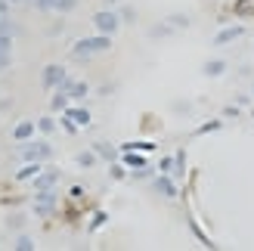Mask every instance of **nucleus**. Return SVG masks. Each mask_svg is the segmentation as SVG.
<instances>
[{
    "label": "nucleus",
    "mask_w": 254,
    "mask_h": 251,
    "mask_svg": "<svg viewBox=\"0 0 254 251\" xmlns=\"http://www.w3.org/2000/svg\"><path fill=\"white\" fill-rule=\"evenodd\" d=\"M6 3H22V0H6Z\"/></svg>",
    "instance_id": "30"
},
{
    "label": "nucleus",
    "mask_w": 254,
    "mask_h": 251,
    "mask_svg": "<svg viewBox=\"0 0 254 251\" xmlns=\"http://www.w3.org/2000/svg\"><path fill=\"white\" fill-rule=\"evenodd\" d=\"M56 183H59V171H56V168H44V171H41V174L34 177V186H37V192H41V189H53Z\"/></svg>",
    "instance_id": "7"
},
{
    "label": "nucleus",
    "mask_w": 254,
    "mask_h": 251,
    "mask_svg": "<svg viewBox=\"0 0 254 251\" xmlns=\"http://www.w3.org/2000/svg\"><path fill=\"white\" fill-rule=\"evenodd\" d=\"M37 127H41L44 133H53L56 130V121L53 118H41V121H37Z\"/></svg>",
    "instance_id": "22"
},
{
    "label": "nucleus",
    "mask_w": 254,
    "mask_h": 251,
    "mask_svg": "<svg viewBox=\"0 0 254 251\" xmlns=\"http://www.w3.org/2000/svg\"><path fill=\"white\" fill-rule=\"evenodd\" d=\"M41 171H44V161H25V168H22V171H16V180H19V183L34 180Z\"/></svg>",
    "instance_id": "9"
},
{
    "label": "nucleus",
    "mask_w": 254,
    "mask_h": 251,
    "mask_svg": "<svg viewBox=\"0 0 254 251\" xmlns=\"http://www.w3.org/2000/svg\"><path fill=\"white\" fill-rule=\"evenodd\" d=\"M62 127H65V133H78V124H74L65 112H62Z\"/></svg>",
    "instance_id": "25"
},
{
    "label": "nucleus",
    "mask_w": 254,
    "mask_h": 251,
    "mask_svg": "<svg viewBox=\"0 0 254 251\" xmlns=\"http://www.w3.org/2000/svg\"><path fill=\"white\" fill-rule=\"evenodd\" d=\"M251 99H254V87H251Z\"/></svg>",
    "instance_id": "32"
},
{
    "label": "nucleus",
    "mask_w": 254,
    "mask_h": 251,
    "mask_svg": "<svg viewBox=\"0 0 254 251\" xmlns=\"http://www.w3.org/2000/svg\"><path fill=\"white\" fill-rule=\"evenodd\" d=\"M152 189H155L158 195H164V198H177V195H180L177 183L171 180V174H161V177H155V180H152Z\"/></svg>",
    "instance_id": "5"
},
{
    "label": "nucleus",
    "mask_w": 254,
    "mask_h": 251,
    "mask_svg": "<svg viewBox=\"0 0 254 251\" xmlns=\"http://www.w3.org/2000/svg\"><path fill=\"white\" fill-rule=\"evenodd\" d=\"M68 195H71V198H84V189H81V186H71Z\"/></svg>",
    "instance_id": "28"
},
{
    "label": "nucleus",
    "mask_w": 254,
    "mask_h": 251,
    "mask_svg": "<svg viewBox=\"0 0 254 251\" xmlns=\"http://www.w3.org/2000/svg\"><path fill=\"white\" fill-rule=\"evenodd\" d=\"M103 223H106V214H103V211H96V214H93V223H90V230H99Z\"/></svg>",
    "instance_id": "27"
},
{
    "label": "nucleus",
    "mask_w": 254,
    "mask_h": 251,
    "mask_svg": "<svg viewBox=\"0 0 254 251\" xmlns=\"http://www.w3.org/2000/svg\"><path fill=\"white\" fill-rule=\"evenodd\" d=\"M220 127H223V121H211V124H201V127H198L195 133L201 136V133H211V130H220Z\"/></svg>",
    "instance_id": "23"
},
{
    "label": "nucleus",
    "mask_w": 254,
    "mask_h": 251,
    "mask_svg": "<svg viewBox=\"0 0 254 251\" xmlns=\"http://www.w3.org/2000/svg\"><path fill=\"white\" fill-rule=\"evenodd\" d=\"M112 50V34H93V37H81V41H74L71 47V56L74 59H87V56H96V53H106Z\"/></svg>",
    "instance_id": "1"
},
{
    "label": "nucleus",
    "mask_w": 254,
    "mask_h": 251,
    "mask_svg": "<svg viewBox=\"0 0 254 251\" xmlns=\"http://www.w3.org/2000/svg\"><path fill=\"white\" fill-rule=\"evenodd\" d=\"M106 3H118V0H106Z\"/></svg>",
    "instance_id": "31"
},
{
    "label": "nucleus",
    "mask_w": 254,
    "mask_h": 251,
    "mask_svg": "<svg viewBox=\"0 0 254 251\" xmlns=\"http://www.w3.org/2000/svg\"><path fill=\"white\" fill-rule=\"evenodd\" d=\"M127 165H118V161H112V165H109V177L112 180H124L127 177V171H124Z\"/></svg>",
    "instance_id": "18"
},
{
    "label": "nucleus",
    "mask_w": 254,
    "mask_h": 251,
    "mask_svg": "<svg viewBox=\"0 0 254 251\" xmlns=\"http://www.w3.org/2000/svg\"><path fill=\"white\" fill-rule=\"evenodd\" d=\"M65 78H68V71L62 68V65H47L44 68V87H47V90H56Z\"/></svg>",
    "instance_id": "6"
},
{
    "label": "nucleus",
    "mask_w": 254,
    "mask_h": 251,
    "mask_svg": "<svg viewBox=\"0 0 254 251\" xmlns=\"http://www.w3.org/2000/svg\"><path fill=\"white\" fill-rule=\"evenodd\" d=\"M223 71H226V62L223 59H208L205 62V74H208V78H220Z\"/></svg>",
    "instance_id": "13"
},
{
    "label": "nucleus",
    "mask_w": 254,
    "mask_h": 251,
    "mask_svg": "<svg viewBox=\"0 0 254 251\" xmlns=\"http://www.w3.org/2000/svg\"><path fill=\"white\" fill-rule=\"evenodd\" d=\"M16 248H19V251H31V248H34V242L28 239V236H19V239H16Z\"/></svg>",
    "instance_id": "26"
},
{
    "label": "nucleus",
    "mask_w": 254,
    "mask_h": 251,
    "mask_svg": "<svg viewBox=\"0 0 254 251\" xmlns=\"http://www.w3.org/2000/svg\"><path fill=\"white\" fill-rule=\"evenodd\" d=\"M161 174H177V158H161Z\"/></svg>",
    "instance_id": "21"
},
{
    "label": "nucleus",
    "mask_w": 254,
    "mask_h": 251,
    "mask_svg": "<svg viewBox=\"0 0 254 251\" xmlns=\"http://www.w3.org/2000/svg\"><path fill=\"white\" fill-rule=\"evenodd\" d=\"M127 149H139V152H152V149H155V143H149V140H130V143H121V152H127Z\"/></svg>",
    "instance_id": "15"
},
{
    "label": "nucleus",
    "mask_w": 254,
    "mask_h": 251,
    "mask_svg": "<svg viewBox=\"0 0 254 251\" xmlns=\"http://www.w3.org/2000/svg\"><path fill=\"white\" fill-rule=\"evenodd\" d=\"M96 155L106 158V161H115V149H112L109 143H96Z\"/></svg>",
    "instance_id": "17"
},
{
    "label": "nucleus",
    "mask_w": 254,
    "mask_h": 251,
    "mask_svg": "<svg viewBox=\"0 0 254 251\" xmlns=\"http://www.w3.org/2000/svg\"><path fill=\"white\" fill-rule=\"evenodd\" d=\"M68 99H71V96H68L65 90H56V96L50 99V109H53V112H65V109H68Z\"/></svg>",
    "instance_id": "14"
},
{
    "label": "nucleus",
    "mask_w": 254,
    "mask_h": 251,
    "mask_svg": "<svg viewBox=\"0 0 254 251\" xmlns=\"http://www.w3.org/2000/svg\"><path fill=\"white\" fill-rule=\"evenodd\" d=\"M34 127H37L34 121H19L16 127H12V136H16V140H28V136L34 133Z\"/></svg>",
    "instance_id": "12"
},
{
    "label": "nucleus",
    "mask_w": 254,
    "mask_h": 251,
    "mask_svg": "<svg viewBox=\"0 0 254 251\" xmlns=\"http://www.w3.org/2000/svg\"><path fill=\"white\" fill-rule=\"evenodd\" d=\"M53 155V146L50 143H28L22 146V161H47Z\"/></svg>",
    "instance_id": "4"
},
{
    "label": "nucleus",
    "mask_w": 254,
    "mask_h": 251,
    "mask_svg": "<svg viewBox=\"0 0 254 251\" xmlns=\"http://www.w3.org/2000/svg\"><path fill=\"white\" fill-rule=\"evenodd\" d=\"M124 165L130 168V171H143L146 168V158L139 155V149H127V152H124Z\"/></svg>",
    "instance_id": "11"
},
{
    "label": "nucleus",
    "mask_w": 254,
    "mask_h": 251,
    "mask_svg": "<svg viewBox=\"0 0 254 251\" xmlns=\"http://www.w3.org/2000/svg\"><path fill=\"white\" fill-rule=\"evenodd\" d=\"M12 31H16V22L9 16H0V34H12Z\"/></svg>",
    "instance_id": "19"
},
{
    "label": "nucleus",
    "mask_w": 254,
    "mask_h": 251,
    "mask_svg": "<svg viewBox=\"0 0 254 251\" xmlns=\"http://www.w3.org/2000/svg\"><path fill=\"white\" fill-rule=\"evenodd\" d=\"M0 16H9V3H6V0H0Z\"/></svg>",
    "instance_id": "29"
},
{
    "label": "nucleus",
    "mask_w": 254,
    "mask_h": 251,
    "mask_svg": "<svg viewBox=\"0 0 254 251\" xmlns=\"http://www.w3.org/2000/svg\"><path fill=\"white\" fill-rule=\"evenodd\" d=\"M93 25H96L99 34H115L118 25H121V16H118L115 9H99L96 16H93Z\"/></svg>",
    "instance_id": "2"
},
{
    "label": "nucleus",
    "mask_w": 254,
    "mask_h": 251,
    "mask_svg": "<svg viewBox=\"0 0 254 251\" xmlns=\"http://www.w3.org/2000/svg\"><path fill=\"white\" fill-rule=\"evenodd\" d=\"M74 6H78V0H56V9L59 12H71Z\"/></svg>",
    "instance_id": "24"
},
{
    "label": "nucleus",
    "mask_w": 254,
    "mask_h": 251,
    "mask_svg": "<svg viewBox=\"0 0 254 251\" xmlns=\"http://www.w3.org/2000/svg\"><path fill=\"white\" fill-rule=\"evenodd\" d=\"M56 202H59V195L53 189H41L34 198V214H41V217H50L56 211Z\"/></svg>",
    "instance_id": "3"
},
{
    "label": "nucleus",
    "mask_w": 254,
    "mask_h": 251,
    "mask_svg": "<svg viewBox=\"0 0 254 251\" xmlns=\"http://www.w3.org/2000/svg\"><path fill=\"white\" fill-rule=\"evenodd\" d=\"M242 34H245V25H230V28H223V31H217V34H214V44H217V47H223V44H233V41H239Z\"/></svg>",
    "instance_id": "8"
},
{
    "label": "nucleus",
    "mask_w": 254,
    "mask_h": 251,
    "mask_svg": "<svg viewBox=\"0 0 254 251\" xmlns=\"http://www.w3.org/2000/svg\"><path fill=\"white\" fill-rule=\"evenodd\" d=\"M65 115H68L74 124H78V127H87V124H90V112H87L84 106H74V109L68 106V109H65Z\"/></svg>",
    "instance_id": "10"
},
{
    "label": "nucleus",
    "mask_w": 254,
    "mask_h": 251,
    "mask_svg": "<svg viewBox=\"0 0 254 251\" xmlns=\"http://www.w3.org/2000/svg\"><path fill=\"white\" fill-rule=\"evenodd\" d=\"M12 50V34H0V56H9Z\"/></svg>",
    "instance_id": "20"
},
{
    "label": "nucleus",
    "mask_w": 254,
    "mask_h": 251,
    "mask_svg": "<svg viewBox=\"0 0 254 251\" xmlns=\"http://www.w3.org/2000/svg\"><path fill=\"white\" fill-rule=\"evenodd\" d=\"M96 161H99L96 149H93V152H78V165L81 168H96Z\"/></svg>",
    "instance_id": "16"
}]
</instances>
